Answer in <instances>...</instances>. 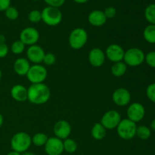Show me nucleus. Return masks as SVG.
<instances>
[{"mask_svg": "<svg viewBox=\"0 0 155 155\" xmlns=\"http://www.w3.org/2000/svg\"><path fill=\"white\" fill-rule=\"evenodd\" d=\"M51 97V91L45 83L31 84L27 88V100L31 104L40 105L48 102Z\"/></svg>", "mask_w": 155, "mask_h": 155, "instance_id": "nucleus-1", "label": "nucleus"}, {"mask_svg": "<svg viewBox=\"0 0 155 155\" xmlns=\"http://www.w3.org/2000/svg\"><path fill=\"white\" fill-rule=\"evenodd\" d=\"M32 145L31 136L25 132H18L11 139V147L12 151L22 154L28 151Z\"/></svg>", "mask_w": 155, "mask_h": 155, "instance_id": "nucleus-2", "label": "nucleus"}, {"mask_svg": "<svg viewBox=\"0 0 155 155\" xmlns=\"http://www.w3.org/2000/svg\"><path fill=\"white\" fill-rule=\"evenodd\" d=\"M88 41V33L85 29L77 27L71 32L68 37L69 45L73 49L79 50L85 46Z\"/></svg>", "mask_w": 155, "mask_h": 155, "instance_id": "nucleus-3", "label": "nucleus"}, {"mask_svg": "<svg viewBox=\"0 0 155 155\" xmlns=\"http://www.w3.org/2000/svg\"><path fill=\"white\" fill-rule=\"evenodd\" d=\"M136 123L127 118L121 120L116 130L120 138L124 140H131L136 136Z\"/></svg>", "mask_w": 155, "mask_h": 155, "instance_id": "nucleus-4", "label": "nucleus"}, {"mask_svg": "<svg viewBox=\"0 0 155 155\" xmlns=\"http://www.w3.org/2000/svg\"><path fill=\"white\" fill-rule=\"evenodd\" d=\"M41 14H42V21L46 25L50 27H55L60 24L63 18L60 9L50 6L44 8L43 10L41 12Z\"/></svg>", "mask_w": 155, "mask_h": 155, "instance_id": "nucleus-5", "label": "nucleus"}, {"mask_svg": "<svg viewBox=\"0 0 155 155\" xmlns=\"http://www.w3.org/2000/svg\"><path fill=\"white\" fill-rule=\"evenodd\" d=\"M145 54L142 49L136 47L130 48L125 51L124 62L130 67H138L145 61Z\"/></svg>", "mask_w": 155, "mask_h": 155, "instance_id": "nucleus-6", "label": "nucleus"}, {"mask_svg": "<svg viewBox=\"0 0 155 155\" xmlns=\"http://www.w3.org/2000/svg\"><path fill=\"white\" fill-rule=\"evenodd\" d=\"M47 76L48 71L45 66L42 64H33L30 66L26 77L31 84H36L43 83L46 80Z\"/></svg>", "mask_w": 155, "mask_h": 155, "instance_id": "nucleus-7", "label": "nucleus"}, {"mask_svg": "<svg viewBox=\"0 0 155 155\" xmlns=\"http://www.w3.org/2000/svg\"><path fill=\"white\" fill-rule=\"evenodd\" d=\"M121 120V115L117 110H110L103 114L100 123L107 130H111L117 127Z\"/></svg>", "mask_w": 155, "mask_h": 155, "instance_id": "nucleus-8", "label": "nucleus"}, {"mask_svg": "<svg viewBox=\"0 0 155 155\" xmlns=\"http://www.w3.org/2000/svg\"><path fill=\"white\" fill-rule=\"evenodd\" d=\"M19 39L25 45H36L39 39V33L34 27H26L21 30Z\"/></svg>", "mask_w": 155, "mask_h": 155, "instance_id": "nucleus-9", "label": "nucleus"}, {"mask_svg": "<svg viewBox=\"0 0 155 155\" xmlns=\"http://www.w3.org/2000/svg\"><path fill=\"white\" fill-rule=\"evenodd\" d=\"M127 114L129 120L136 124L145 117V108L140 103L133 102L127 108Z\"/></svg>", "mask_w": 155, "mask_h": 155, "instance_id": "nucleus-10", "label": "nucleus"}, {"mask_svg": "<svg viewBox=\"0 0 155 155\" xmlns=\"http://www.w3.org/2000/svg\"><path fill=\"white\" fill-rule=\"evenodd\" d=\"M44 148L48 155H61L64 152L63 140L55 136L48 138Z\"/></svg>", "mask_w": 155, "mask_h": 155, "instance_id": "nucleus-11", "label": "nucleus"}, {"mask_svg": "<svg viewBox=\"0 0 155 155\" xmlns=\"http://www.w3.org/2000/svg\"><path fill=\"white\" fill-rule=\"evenodd\" d=\"M72 128L69 122L64 120H60L54 124L53 127V132L54 136L61 140L69 138L71 135Z\"/></svg>", "mask_w": 155, "mask_h": 155, "instance_id": "nucleus-12", "label": "nucleus"}, {"mask_svg": "<svg viewBox=\"0 0 155 155\" xmlns=\"http://www.w3.org/2000/svg\"><path fill=\"white\" fill-rule=\"evenodd\" d=\"M104 53H105L106 58L110 61L116 63V62L124 61L125 51L123 48V47L118 44H111V45L107 46Z\"/></svg>", "mask_w": 155, "mask_h": 155, "instance_id": "nucleus-13", "label": "nucleus"}, {"mask_svg": "<svg viewBox=\"0 0 155 155\" xmlns=\"http://www.w3.org/2000/svg\"><path fill=\"white\" fill-rule=\"evenodd\" d=\"M114 103L119 107L128 105L131 101V94L128 89L125 88H118L112 95Z\"/></svg>", "mask_w": 155, "mask_h": 155, "instance_id": "nucleus-14", "label": "nucleus"}, {"mask_svg": "<svg viewBox=\"0 0 155 155\" xmlns=\"http://www.w3.org/2000/svg\"><path fill=\"white\" fill-rule=\"evenodd\" d=\"M45 51L41 46L38 45H33L29 46L27 50V58L33 64H40L45 56Z\"/></svg>", "mask_w": 155, "mask_h": 155, "instance_id": "nucleus-15", "label": "nucleus"}, {"mask_svg": "<svg viewBox=\"0 0 155 155\" xmlns=\"http://www.w3.org/2000/svg\"><path fill=\"white\" fill-rule=\"evenodd\" d=\"M89 62L92 67L100 68L105 61V53L100 48H94L91 49L88 55Z\"/></svg>", "mask_w": 155, "mask_h": 155, "instance_id": "nucleus-16", "label": "nucleus"}, {"mask_svg": "<svg viewBox=\"0 0 155 155\" xmlns=\"http://www.w3.org/2000/svg\"><path fill=\"white\" fill-rule=\"evenodd\" d=\"M107 20L104 12L101 10L92 11L88 16V21L93 27H101L105 24Z\"/></svg>", "mask_w": 155, "mask_h": 155, "instance_id": "nucleus-17", "label": "nucleus"}, {"mask_svg": "<svg viewBox=\"0 0 155 155\" xmlns=\"http://www.w3.org/2000/svg\"><path fill=\"white\" fill-rule=\"evenodd\" d=\"M11 96L18 102H24L27 100V89L21 84H16L11 89Z\"/></svg>", "mask_w": 155, "mask_h": 155, "instance_id": "nucleus-18", "label": "nucleus"}, {"mask_svg": "<svg viewBox=\"0 0 155 155\" xmlns=\"http://www.w3.org/2000/svg\"><path fill=\"white\" fill-rule=\"evenodd\" d=\"M30 63L27 58H18L14 63L13 68L15 72L18 76H26L30 68Z\"/></svg>", "mask_w": 155, "mask_h": 155, "instance_id": "nucleus-19", "label": "nucleus"}, {"mask_svg": "<svg viewBox=\"0 0 155 155\" xmlns=\"http://www.w3.org/2000/svg\"><path fill=\"white\" fill-rule=\"evenodd\" d=\"M107 130L101 124V123H96L92 127L91 130V134L92 138L95 140H102L106 136Z\"/></svg>", "mask_w": 155, "mask_h": 155, "instance_id": "nucleus-20", "label": "nucleus"}, {"mask_svg": "<svg viewBox=\"0 0 155 155\" xmlns=\"http://www.w3.org/2000/svg\"><path fill=\"white\" fill-rule=\"evenodd\" d=\"M127 71V65L123 61L114 63L110 68V72L112 75L116 77H120L126 74Z\"/></svg>", "mask_w": 155, "mask_h": 155, "instance_id": "nucleus-21", "label": "nucleus"}, {"mask_svg": "<svg viewBox=\"0 0 155 155\" xmlns=\"http://www.w3.org/2000/svg\"><path fill=\"white\" fill-rule=\"evenodd\" d=\"M143 36L148 43L155 44V25L149 24L145 27L143 31Z\"/></svg>", "mask_w": 155, "mask_h": 155, "instance_id": "nucleus-22", "label": "nucleus"}, {"mask_svg": "<svg viewBox=\"0 0 155 155\" xmlns=\"http://www.w3.org/2000/svg\"><path fill=\"white\" fill-rule=\"evenodd\" d=\"M48 137L46 134L43 133H37L31 137L32 144L36 147L44 146L48 140Z\"/></svg>", "mask_w": 155, "mask_h": 155, "instance_id": "nucleus-23", "label": "nucleus"}, {"mask_svg": "<svg viewBox=\"0 0 155 155\" xmlns=\"http://www.w3.org/2000/svg\"><path fill=\"white\" fill-rule=\"evenodd\" d=\"M136 136L141 140H147L149 139L151 136V130L149 127L147 126L142 125L137 127L136 129Z\"/></svg>", "mask_w": 155, "mask_h": 155, "instance_id": "nucleus-24", "label": "nucleus"}, {"mask_svg": "<svg viewBox=\"0 0 155 155\" xmlns=\"http://www.w3.org/2000/svg\"><path fill=\"white\" fill-rule=\"evenodd\" d=\"M63 146L64 151H66L68 154H74L77 151L78 145H77V142L72 139H68L63 140Z\"/></svg>", "mask_w": 155, "mask_h": 155, "instance_id": "nucleus-25", "label": "nucleus"}, {"mask_svg": "<svg viewBox=\"0 0 155 155\" xmlns=\"http://www.w3.org/2000/svg\"><path fill=\"white\" fill-rule=\"evenodd\" d=\"M145 18L150 24L155 25V4H151L145 10Z\"/></svg>", "mask_w": 155, "mask_h": 155, "instance_id": "nucleus-26", "label": "nucleus"}, {"mask_svg": "<svg viewBox=\"0 0 155 155\" xmlns=\"http://www.w3.org/2000/svg\"><path fill=\"white\" fill-rule=\"evenodd\" d=\"M25 47L26 45L20 39H18L12 44L11 51L14 54H21L25 50Z\"/></svg>", "mask_w": 155, "mask_h": 155, "instance_id": "nucleus-27", "label": "nucleus"}, {"mask_svg": "<svg viewBox=\"0 0 155 155\" xmlns=\"http://www.w3.org/2000/svg\"><path fill=\"white\" fill-rule=\"evenodd\" d=\"M5 15L6 18L10 21H15L19 17V12L16 8L10 6L5 11Z\"/></svg>", "mask_w": 155, "mask_h": 155, "instance_id": "nucleus-28", "label": "nucleus"}, {"mask_svg": "<svg viewBox=\"0 0 155 155\" xmlns=\"http://www.w3.org/2000/svg\"><path fill=\"white\" fill-rule=\"evenodd\" d=\"M28 20L31 23H39L42 21V14L40 11L36 9L32 10L28 14Z\"/></svg>", "mask_w": 155, "mask_h": 155, "instance_id": "nucleus-29", "label": "nucleus"}, {"mask_svg": "<svg viewBox=\"0 0 155 155\" xmlns=\"http://www.w3.org/2000/svg\"><path fill=\"white\" fill-rule=\"evenodd\" d=\"M56 61V57L53 53L47 52L45 54L42 62L46 66H51L53 65Z\"/></svg>", "mask_w": 155, "mask_h": 155, "instance_id": "nucleus-30", "label": "nucleus"}, {"mask_svg": "<svg viewBox=\"0 0 155 155\" xmlns=\"http://www.w3.org/2000/svg\"><path fill=\"white\" fill-rule=\"evenodd\" d=\"M146 95L151 102L155 104V83L148 85L146 89Z\"/></svg>", "mask_w": 155, "mask_h": 155, "instance_id": "nucleus-31", "label": "nucleus"}, {"mask_svg": "<svg viewBox=\"0 0 155 155\" xmlns=\"http://www.w3.org/2000/svg\"><path fill=\"white\" fill-rule=\"evenodd\" d=\"M145 61L149 67L155 68V51H149L145 54Z\"/></svg>", "mask_w": 155, "mask_h": 155, "instance_id": "nucleus-32", "label": "nucleus"}, {"mask_svg": "<svg viewBox=\"0 0 155 155\" xmlns=\"http://www.w3.org/2000/svg\"><path fill=\"white\" fill-rule=\"evenodd\" d=\"M104 14L107 19H111L116 16L117 10L113 6H109V7L106 8L105 10L104 11Z\"/></svg>", "mask_w": 155, "mask_h": 155, "instance_id": "nucleus-33", "label": "nucleus"}, {"mask_svg": "<svg viewBox=\"0 0 155 155\" xmlns=\"http://www.w3.org/2000/svg\"><path fill=\"white\" fill-rule=\"evenodd\" d=\"M44 1L48 5V6L58 8L61 7L65 2V0H44Z\"/></svg>", "mask_w": 155, "mask_h": 155, "instance_id": "nucleus-34", "label": "nucleus"}, {"mask_svg": "<svg viewBox=\"0 0 155 155\" xmlns=\"http://www.w3.org/2000/svg\"><path fill=\"white\" fill-rule=\"evenodd\" d=\"M9 52V48L6 43H0V58H5Z\"/></svg>", "mask_w": 155, "mask_h": 155, "instance_id": "nucleus-35", "label": "nucleus"}, {"mask_svg": "<svg viewBox=\"0 0 155 155\" xmlns=\"http://www.w3.org/2000/svg\"><path fill=\"white\" fill-rule=\"evenodd\" d=\"M11 6V0H0V12H5Z\"/></svg>", "mask_w": 155, "mask_h": 155, "instance_id": "nucleus-36", "label": "nucleus"}, {"mask_svg": "<svg viewBox=\"0 0 155 155\" xmlns=\"http://www.w3.org/2000/svg\"><path fill=\"white\" fill-rule=\"evenodd\" d=\"M6 38L4 35L0 34V43H5Z\"/></svg>", "mask_w": 155, "mask_h": 155, "instance_id": "nucleus-37", "label": "nucleus"}, {"mask_svg": "<svg viewBox=\"0 0 155 155\" xmlns=\"http://www.w3.org/2000/svg\"><path fill=\"white\" fill-rule=\"evenodd\" d=\"M75 2L78 3V4H84V3L87 2L89 0H74Z\"/></svg>", "mask_w": 155, "mask_h": 155, "instance_id": "nucleus-38", "label": "nucleus"}, {"mask_svg": "<svg viewBox=\"0 0 155 155\" xmlns=\"http://www.w3.org/2000/svg\"><path fill=\"white\" fill-rule=\"evenodd\" d=\"M6 155H21V154H20V153L17 152V151H10V152L8 153Z\"/></svg>", "mask_w": 155, "mask_h": 155, "instance_id": "nucleus-39", "label": "nucleus"}, {"mask_svg": "<svg viewBox=\"0 0 155 155\" xmlns=\"http://www.w3.org/2000/svg\"><path fill=\"white\" fill-rule=\"evenodd\" d=\"M151 128L153 131L155 132V119L153 120L151 123Z\"/></svg>", "mask_w": 155, "mask_h": 155, "instance_id": "nucleus-40", "label": "nucleus"}, {"mask_svg": "<svg viewBox=\"0 0 155 155\" xmlns=\"http://www.w3.org/2000/svg\"><path fill=\"white\" fill-rule=\"evenodd\" d=\"M3 124H4V117H3L2 115L0 114V128L2 127Z\"/></svg>", "mask_w": 155, "mask_h": 155, "instance_id": "nucleus-41", "label": "nucleus"}, {"mask_svg": "<svg viewBox=\"0 0 155 155\" xmlns=\"http://www.w3.org/2000/svg\"><path fill=\"white\" fill-rule=\"evenodd\" d=\"M21 155H36L35 154H33V152H30V151H25V152L22 153Z\"/></svg>", "mask_w": 155, "mask_h": 155, "instance_id": "nucleus-42", "label": "nucleus"}, {"mask_svg": "<svg viewBox=\"0 0 155 155\" xmlns=\"http://www.w3.org/2000/svg\"><path fill=\"white\" fill-rule=\"evenodd\" d=\"M2 71H1V69H0V80H1V79H2Z\"/></svg>", "mask_w": 155, "mask_h": 155, "instance_id": "nucleus-43", "label": "nucleus"}, {"mask_svg": "<svg viewBox=\"0 0 155 155\" xmlns=\"http://www.w3.org/2000/svg\"><path fill=\"white\" fill-rule=\"evenodd\" d=\"M33 1H39V0H33Z\"/></svg>", "mask_w": 155, "mask_h": 155, "instance_id": "nucleus-44", "label": "nucleus"}, {"mask_svg": "<svg viewBox=\"0 0 155 155\" xmlns=\"http://www.w3.org/2000/svg\"><path fill=\"white\" fill-rule=\"evenodd\" d=\"M154 80H155V74H154Z\"/></svg>", "mask_w": 155, "mask_h": 155, "instance_id": "nucleus-45", "label": "nucleus"}]
</instances>
